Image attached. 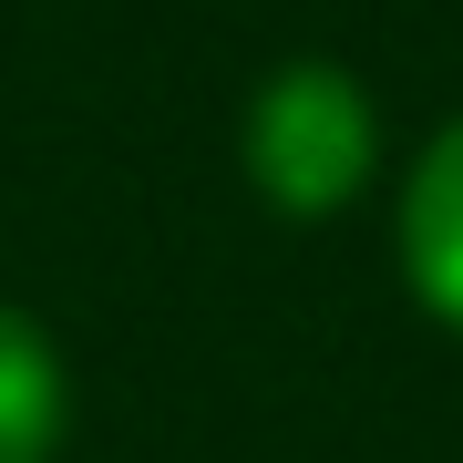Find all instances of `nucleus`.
<instances>
[{
  "label": "nucleus",
  "instance_id": "obj_1",
  "mask_svg": "<svg viewBox=\"0 0 463 463\" xmlns=\"http://www.w3.org/2000/svg\"><path fill=\"white\" fill-rule=\"evenodd\" d=\"M371 165H381V114H371V83L340 62L268 72L248 93V114H237V175L268 216L319 227L371 185Z\"/></svg>",
  "mask_w": 463,
  "mask_h": 463
},
{
  "label": "nucleus",
  "instance_id": "obj_2",
  "mask_svg": "<svg viewBox=\"0 0 463 463\" xmlns=\"http://www.w3.org/2000/svg\"><path fill=\"white\" fill-rule=\"evenodd\" d=\"M402 279L443 330H463V114L432 134L402 175Z\"/></svg>",
  "mask_w": 463,
  "mask_h": 463
},
{
  "label": "nucleus",
  "instance_id": "obj_3",
  "mask_svg": "<svg viewBox=\"0 0 463 463\" xmlns=\"http://www.w3.org/2000/svg\"><path fill=\"white\" fill-rule=\"evenodd\" d=\"M72 432V381H62V350L32 309L0 298V463H52Z\"/></svg>",
  "mask_w": 463,
  "mask_h": 463
}]
</instances>
